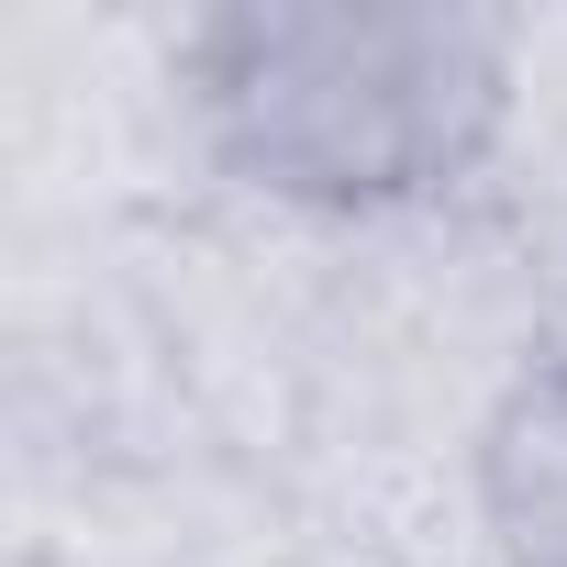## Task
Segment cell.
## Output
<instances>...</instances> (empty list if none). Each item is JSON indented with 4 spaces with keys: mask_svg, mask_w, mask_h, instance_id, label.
Returning a JSON list of instances; mask_svg holds the SVG:
<instances>
[{
    "mask_svg": "<svg viewBox=\"0 0 567 567\" xmlns=\"http://www.w3.org/2000/svg\"><path fill=\"white\" fill-rule=\"evenodd\" d=\"M212 145L312 212L456 189L512 101L501 34L467 12H223L189 45Z\"/></svg>",
    "mask_w": 567,
    "mask_h": 567,
    "instance_id": "obj_1",
    "label": "cell"
},
{
    "mask_svg": "<svg viewBox=\"0 0 567 567\" xmlns=\"http://www.w3.org/2000/svg\"><path fill=\"white\" fill-rule=\"evenodd\" d=\"M478 512L512 567H567V357L523 368L478 434Z\"/></svg>",
    "mask_w": 567,
    "mask_h": 567,
    "instance_id": "obj_2",
    "label": "cell"
}]
</instances>
